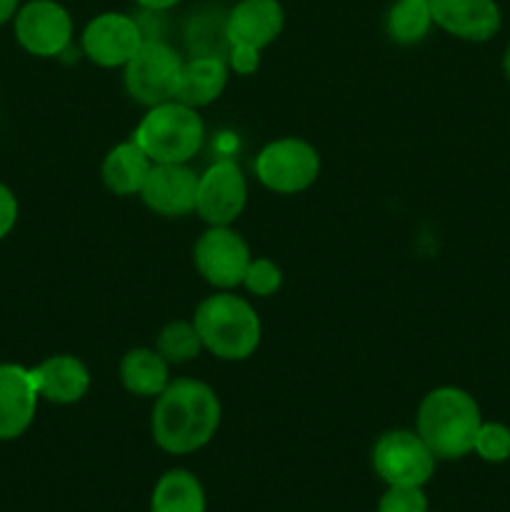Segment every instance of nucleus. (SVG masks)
Returning a JSON list of instances; mask_svg holds the SVG:
<instances>
[{
    "label": "nucleus",
    "instance_id": "nucleus-1",
    "mask_svg": "<svg viewBox=\"0 0 510 512\" xmlns=\"http://www.w3.org/2000/svg\"><path fill=\"white\" fill-rule=\"evenodd\" d=\"M223 420V405L203 380L178 378L155 398L150 435L168 455H190L215 438Z\"/></svg>",
    "mask_w": 510,
    "mask_h": 512
},
{
    "label": "nucleus",
    "instance_id": "nucleus-2",
    "mask_svg": "<svg viewBox=\"0 0 510 512\" xmlns=\"http://www.w3.org/2000/svg\"><path fill=\"white\" fill-rule=\"evenodd\" d=\"M480 425L483 415L473 395L455 385H443L420 400L415 433L438 460H460L473 453Z\"/></svg>",
    "mask_w": 510,
    "mask_h": 512
},
{
    "label": "nucleus",
    "instance_id": "nucleus-3",
    "mask_svg": "<svg viewBox=\"0 0 510 512\" xmlns=\"http://www.w3.org/2000/svg\"><path fill=\"white\" fill-rule=\"evenodd\" d=\"M193 325L203 350L228 363L248 360L263 338L258 310L230 290H220L205 298L195 310Z\"/></svg>",
    "mask_w": 510,
    "mask_h": 512
},
{
    "label": "nucleus",
    "instance_id": "nucleus-4",
    "mask_svg": "<svg viewBox=\"0 0 510 512\" xmlns=\"http://www.w3.org/2000/svg\"><path fill=\"white\" fill-rule=\"evenodd\" d=\"M133 140L153 163H190L205 140V123L198 110L180 100L148 108L135 125Z\"/></svg>",
    "mask_w": 510,
    "mask_h": 512
},
{
    "label": "nucleus",
    "instance_id": "nucleus-5",
    "mask_svg": "<svg viewBox=\"0 0 510 512\" xmlns=\"http://www.w3.org/2000/svg\"><path fill=\"white\" fill-rule=\"evenodd\" d=\"M185 60L163 40H143L138 53L125 65V93L143 108L175 100L180 70Z\"/></svg>",
    "mask_w": 510,
    "mask_h": 512
},
{
    "label": "nucleus",
    "instance_id": "nucleus-6",
    "mask_svg": "<svg viewBox=\"0 0 510 512\" xmlns=\"http://www.w3.org/2000/svg\"><path fill=\"white\" fill-rule=\"evenodd\" d=\"M320 175V155L303 138H278L255 155V178L278 195L308 190Z\"/></svg>",
    "mask_w": 510,
    "mask_h": 512
},
{
    "label": "nucleus",
    "instance_id": "nucleus-7",
    "mask_svg": "<svg viewBox=\"0 0 510 512\" xmlns=\"http://www.w3.org/2000/svg\"><path fill=\"white\" fill-rule=\"evenodd\" d=\"M370 463L385 485L423 488L435 475L438 458L415 430H388L375 440Z\"/></svg>",
    "mask_w": 510,
    "mask_h": 512
},
{
    "label": "nucleus",
    "instance_id": "nucleus-8",
    "mask_svg": "<svg viewBox=\"0 0 510 512\" xmlns=\"http://www.w3.org/2000/svg\"><path fill=\"white\" fill-rule=\"evenodd\" d=\"M250 260L253 255L248 243L230 225H210L193 248L195 268L205 283L218 290H233L243 285Z\"/></svg>",
    "mask_w": 510,
    "mask_h": 512
},
{
    "label": "nucleus",
    "instance_id": "nucleus-9",
    "mask_svg": "<svg viewBox=\"0 0 510 512\" xmlns=\"http://www.w3.org/2000/svg\"><path fill=\"white\" fill-rule=\"evenodd\" d=\"M15 40L35 58H58L73 40V18L55 0H30L13 18Z\"/></svg>",
    "mask_w": 510,
    "mask_h": 512
},
{
    "label": "nucleus",
    "instance_id": "nucleus-10",
    "mask_svg": "<svg viewBox=\"0 0 510 512\" xmlns=\"http://www.w3.org/2000/svg\"><path fill=\"white\" fill-rule=\"evenodd\" d=\"M248 203V180L235 160H215L198 175L195 213L208 225H233Z\"/></svg>",
    "mask_w": 510,
    "mask_h": 512
},
{
    "label": "nucleus",
    "instance_id": "nucleus-11",
    "mask_svg": "<svg viewBox=\"0 0 510 512\" xmlns=\"http://www.w3.org/2000/svg\"><path fill=\"white\" fill-rule=\"evenodd\" d=\"M143 40L145 35L138 20L125 13L95 15L80 35L83 53L100 68H125Z\"/></svg>",
    "mask_w": 510,
    "mask_h": 512
},
{
    "label": "nucleus",
    "instance_id": "nucleus-12",
    "mask_svg": "<svg viewBox=\"0 0 510 512\" xmlns=\"http://www.w3.org/2000/svg\"><path fill=\"white\" fill-rule=\"evenodd\" d=\"M195 195L198 175L188 163H153L140 190L143 203L163 218H185L195 213Z\"/></svg>",
    "mask_w": 510,
    "mask_h": 512
},
{
    "label": "nucleus",
    "instance_id": "nucleus-13",
    "mask_svg": "<svg viewBox=\"0 0 510 512\" xmlns=\"http://www.w3.org/2000/svg\"><path fill=\"white\" fill-rule=\"evenodd\" d=\"M40 395L30 368L0 363V440H18L28 433L38 413Z\"/></svg>",
    "mask_w": 510,
    "mask_h": 512
},
{
    "label": "nucleus",
    "instance_id": "nucleus-14",
    "mask_svg": "<svg viewBox=\"0 0 510 512\" xmlns=\"http://www.w3.org/2000/svg\"><path fill=\"white\" fill-rule=\"evenodd\" d=\"M433 23L448 35L468 43H485L495 38L503 23L495 0H428Z\"/></svg>",
    "mask_w": 510,
    "mask_h": 512
},
{
    "label": "nucleus",
    "instance_id": "nucleus-15",
    "mask_svg": "<svg viewBox=\"0 0 510 512\" xmlns=\"http://www.w3.org/2000/svg\"><path fill=\"white\" fill-rule=\"evenodd\" d=\"M285 28V10L278 0H240L230 10L225 35L230 45H253L263 50L278 40Z\"/></svg>",
    "mask_w": 510,
    "mask_h": 512
},
{
    "label": "nucleus",
    "instance_id": "nucleus-16",
    "mask_svg": "<svg viewBox=\"0 0 510 512\" xmlns=\"http://www.w3.org/2000/svg\"><path fill=\"white\" fill-rule=\"evenodd\" d=\"M38 395L55 405H73L90 390V370L75 355H50L30 368Z\"/></svg>",
    "mask_w": 510,
    "mask_h": 512
},
{
    "label": "nucleus",
    "instance_id": "nucleus-17",
    "mask_svg": "<svg viewBox=\"0 0 510 512\" xmlns=\"http://www.w3.org/2000/svg\"><path fill=\"white\" fill-rule=\"evenodd\" d=\"M230 68L223 58L215 55H200V58L185 60L178 78L175 100L190 105V108H205L223 95L228 85Z\"/></svg>",
    "mask_w": 510,
    "mask_h": 512
},
{
    "label": "nucleus",
    "instance_id": "nucleus-18",
    "mask_svg": "<svg viewBox=\"0 0 510 512\" xmlns=\"http://www.w3.org/2000/svg\"><path fill=\"white\" fill-rule=\"evenodd\" d=\"M150 168H153V160L130 138L108 150L103 168H100V178H103V185L110 193L120 195V198H130V195H140Z\"/></svg>",
    "mask_w": 510,
    "mask_h": 512
},
{
    "label": "nucleus",
    "instance_id": "nucleus-19",
    "mask_svg": "<svg viewBox=\"0 0 510 512\" xmlns=\"http://www.w3.org/2000/svg\"><path fill=\"white\" fill-rule=\"evenodd\" d=\"M120 383L130 395L158 398L170 385V363L153 348H133L120 360Z\"/></svg>",
    "mask_w": 510,
    "mask_h": 512
},
{
    "label": "nucleus",
    "instance_id": "nucleus-20",
    "mask_svg": "<svg viewBox=\"0 0 510 512\" xmlns=\"http://www.w3.org/2000/svg\"><path fill=\"white\" fill-rule=\"evenodd\" d=\"M150 512H208L203 483L190 470H168L150 493Z\"/></svg>",
    "mask_w": 510,
    "mask_h": 512
},
{
    "label": "nucleus",
    "instance_id": "nucleus-21",
    "mask_svg": "<svg viewBox=\"0 0 510 512\" xmlns=\"http://www.w3.org/2000/svg\"><path fill=\"white\" fill-rule=\"evenodd\" d=\"M433 25V10L428 0H395L385 18L388 38L398 45L420 43Z\"/></svg>",
    "mask_w": 510,
    "mask_h": 512
},
{
    "label": "nucleus",
    "instance_id": "nucleus-22",
    "mask_svg": "<svg viewBox=\"0 0 510 512\" xmlns=\"http://www.w3.org/2000/svg\"><path fill=\"white\" fill-rule=\"evenodd\" d=\"M155 350L168 360L170 365L190 363V360L198 358L203 353V343H200V335L195 330L193 320H173V323L165 325L158 333V343Z\"/></svg>",
    "mask_w": 510,
    "mask_h": 512
},
{
    "label": "nucleus",
    "instance_id": "nucleus-23",
    "mask_svg": "<svg viewBox=\"0 0 510 512\" xmlns=\"http://www.w3.org/2000/svg\"><path fill=\"white\" fill-rule=\"evenodd\" d=\"M473 453L490 465L508 463L510 460V428L493 420H483L475 435Z\"/></svg>",
    "mask_w": 510,
    "mask_h": 512
},
{
    "label": "nucleus",
    "instance_id": "nucleus-24",
    "mask_svg": "<svg viewBox=\"0 0 510 512\" xmlns=\"http://www.w3.org/2000/svg\"><path fill=\"white\" fill-rule=\"evenodd\" d=\"M245 290L258 298H270L283 288V270L270 258H253L243 278Z\"/></svg>",
    "mask_w": 510,
    "mask_h": 512
},
{
    "label": "nucleus",
    "instance_id": "nucleus-25",
    "mask_svg": "<svg viewBox=\"0 0 510 512\" xmlns=\"http://www.w3.org/2000/svg\"><path fill=\"white\" fill-rule=\"evenodd\" d=\"M378 512H428V495L423 488L388 485L378 500Z\"/></svg>",
    "mask_w": 510,
    "mask_h": 512
},
{
    "label": "nucleus",
    "instance_id": "nucleus-26",
    "mask_svg": "<svg viewBox=\"0 0 510 512\" xmlns=\"http://www.w3.org/2000/svg\"><path fill=\"white\" fill-rule=\"evenodd\" d=\"M228 68L238 75H253L260 68V50L253 45H230Z\"/></svg>",
    "mask_w": 510,
    "mask_h": 512
},
{
    "label": "nucleus",
    "instance_id": "nucleus-27",
    "mask_svg": "<svg viewBox=\"0 0 510 512\" xmlns=\"http://www.w3.org/2000/svg\"><path fill=\"white\" fill-rule=\"evenodd\" d=\"M18 213V198H15V193L8 185L0 183V240H5L13 233L15 223H18Z\"/></svg>",
    "mask_w": 510,
    "mask_h": 512
},
{
    "label": "nucleus",
    "instance_id": "nucleus-28",
    "mask_svg": "<svg viewBox=\"0 0 510 512\" xmlns=\"http://www.w3.org/2000/svg\"><path fill=\"white\" fill-rule=\"evenodd\" d=\"M20 8V0H0V25H5L8 20L15 18Z\"/></svg>",
    "mask_w": 510,
    "mask_h": 512
},
{
    "label": "nucleus",
    "instance_id": "nucleus-29",
    "mask_svg": "<svg viewBox=\"0 0 510 512\" xmlns=\"http://www.w3.org/2000/svg\"><path fill=\"white\" fill-rule=\"evenodd\" d=\"M135 3L145 10H168L173 5H178L180 0H135Z\"/></svg>",
    "mask_w": 510,
    "mask_h": 512
},
{
    "label": "nucleus",
    "instance_id": "nucleus-30",
    "mask_svg": "<svg viewBox=\"0 0 510 512\" xmlns=\"http://www.w3.org/2000/svg\"><path fill=\"white\" fill-rule=\"evenodd\" d=\"M503 73H505V80L510 83V45L505 48V55H503Z\"/></svg>",
    "mask_w": 510,
    "mask_h": 512
}]
</instances>
